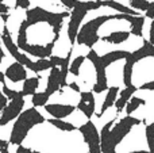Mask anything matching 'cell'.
<instances>
[{
  "instance_id": "6da1fadb",
  "label": "cell",
  "mask_w": 154,
  "mask_h": 153,
  "mask_svg": "<svg viewBox=\"0 0 154 153\" xmlns=\"http://www.w3.org/2000/svg\"><path fill=\"white\" fill-rule=\"evenodd\" d=\"M70 12H53L42 7L26 10V18L20 22L16 46L20 52L37 58H49L60 39L64 20Z\"/></svg>"
},
{
  "instance_id": "7a4b0ae2",
  "label": "cell",
  "mask_w": 154,
  "mask_h": 153,
  "mask_svg": "<svg viewBox=\"0 0 154 153\" xmlns=\"http://www.w3.org/2000/svg\"><path fill=\"white\" fill-rule=\"evenodd\" d=\"M139 118L126 115L118 121V117L108 121L100 130V151L101 153H116V148L131 133L135 126L141 125Z\"/></svg>"
},
{
  "instance_id": "3957f363",
  "label": "cell",
  "mask_w": 154,
  "mask_h": 153,
  "mask_svg": "<svg viewBox=\"0 0 154 153\" xmlns=\"http://www.w3.org/2000/svg\"><path fill=\"white\" fill-rule=\"evenodd\" d=\"M128 53H130V52L125 50V49H118V50L108 52V53L103 54V56H99L95 49H89V52H88V54L85 56V58L92 62L93 69H95V73H96V80L92 87L93 94L99 95L108 89V77H107L106 69L109 65L114 64V62L125 60L126 57L128 56Z\"/></svg>"
},
{
  "instance_id": "277c9868",
  "label": "cell",
  "mask_w": 154,
  "mask_h": 153,
  "mask_svg": "<svg viewBox=\"0 0 154 153\" xmlns=\"http://www.w3.org/2000/svg\"><path fill=\"white\" fill-rule=\"evenodd\" d=\"M45 122L46 118L35 107H30L27 110H23L12 125V130H11L10 134V140H8L10 145H16V146L22 145L30 130L32 127H35L37 125L45 123Z\"/></svg>"
},
{
  "instance_id": "5b68a950",
  "label": "cell",
  "mask_w": 154,
  "mask_h": 153,
  "mask_svg": "<svg viewBox=\"0 0 154 153\" xmlns=\"http://www.w3.org/2000/svg\"><path fill=\"white\" fill-rule=\"evenodd\" d=\"M123 14H108V15H100L88 20L80 27L76 37V43L81 46H87L88 49H93V46L99 42V30L104 23L109 20H122Z\"/></svg>"
},
{
  "instance_id": "8992f818",
  "label": "cell",
  "mask_w": 154,
  "mask_h": 153,
  "mask_svg": "<svg viewBox=\"0 0 154 153\" xmlns=\"http://www.w3.org/2000/svg\"><path fill=\"white\" fill-rule=\"evenodd\" d=\"M101 8L100 0H84V2H77L76 5L72 8V12L69 15V23H68V38H69L70 46L76 45V37L81 27L82 19L85 18L89 11H95Z\"/></svg>"
},
{
  "instance_id": "52a82bcc",
  "label": "cell",
  "mask_w": 154,
  "mask_h": 153,
  "mask_svg": "<svg viewBox=\"0 0 154 153\" xmlns=\"http://www.w3.org/2000/svg\"><path fill=\"white\" fill-rule=\"evenodd\" d=\"M150 57L154 58V46L147 39H143V45L141 48L128 53V56L125 58V65H123V84H125V87L133 86L134 65L145 58H150Z\"/></svg>"
},
{
  "instance_id": "ba28073f",
  "label": "cell",
  "mask_w": 154,
  "mask_h": 153,
  "mask_svg": "<svg viewBox=\"0 0 154 153\" xmlns=\"http://www.w3.org/2000/svg\"><path fill=\"white\" fill-rule=\"evenodd\" d=\"M81 133L82 140L88 145V153H101L100 151V133H99L96 125L91 119H88L85 123L77 127Z\"/></svg>"
},
{
  "instance_id": "9c48e42d",
  "label": "cell",
  "mask_w": 154,
  "mask_h": 153,
  "mask_svg": "<svg viewBox=\"0 0 154 153\" xmlns=\"http://www.w3.org/2000/svg\"><path fill=\"white\" fill-rule=\"evenodd\" d=\"M2 43L5 46V49L10 52L11 56L15 58L16 62L22 64L26 69H30V70H32L34 73H37V65H35V61H32V60L29 58L23 52L19 50L18 46H16V43L12 41V37H11V35L2 34Z\"/></svg>"
},
{
  "instance_id": "30bf717a",
  "label": "cell",
  "mask_w": 154,
  "mask_h": 153,
  "mask_svg": "<svg viewBox=\"0 0 154 153\" xmlns=\"http://www.w3.org/2000/svg\"><path fill=\"white\" fill-rule=\"evenodd\" d=\"M24 98L22 96V94L19 96L14 98V99L8 100L7 106L3 108L2 111V115H0V127L5 126L8 125L11 121L18 118V115L23 111V107H24Z\"/></svg>"
},
{
  "instance_id": "8fae6325",
  "label": "cell",
  "mask_w": 154,
  "mask_h": 153,
  "mask_svg": "<svg viewBox=\"0 0 154 153\" xmlns=\"http://www.w3.org/2000/svg\"><path fill=\"white\" fill-rule=\"evenodd\" d=\"M76 108L81 111L87 119H91L95 115L96 111L95 94L92 91H81L80 92V102L77 103Z\"/></svg>"
},
{
  "instance_id": "7c38bea8",
  "label": "cell",
  "mask_w": 154,
  "mask_h": 153,
  "mask_svg": "<svg viewBox=\"0 0 154 153\" xmlns=\"http://www.w3.org/2000/svg\"><path fill=\"white\" fill-rule=\"evenodd\" d=\"M49 76H48V84H46V89L43 92V96L46 99H50L51 95H54L56 92L64 94V89H61V80H60V68L53 67L51 69H49Z\"/></svg>"
},
{
  "instance_id": "4fadbf2b",
  "label": "cell",
  "mask_w": 154,
  "mask_h": 153,
  "mask_svg": "<svg viewBox=\"0 0 154 153\" xmlns=\"http://www.w3.org/2000/svg\"><path fill=\"white\" fill-rule=\"evenodd\" d=\"M43 108L46 110V113L50 114V115L56 119H64L77 110L76 106L62 105V103H48V105L43 106Z\"/></svg>"
},
{
  "instance_id": "5bb4252c",
  "label": "cell",
  "mask_w": 154,
  "mask_h": 153,
  "mask_svg": "<svg viewBox=\"0 0 154 153\" xmlns=\"http://www.w3.org/2000/svg\"><path fill=\"white\" fill-rule=\"evenodd\" d=\"M5 79H8L12 83H20L27 79V69L19 62H12L4 72Z\"/></svg>"
},
{
  "instance_id": "9a60e30c",
  "label": "cell",
  "mask_w": 154,
  "mask_h": 153,
  "mask_svg": "<svg viewBox=\"0 0 154 153\" xmlns=\"http://www.w3.org/2000/svg\"><path fill=\"white\" fill-rule=\"evenodd\" d=\"M123 19L127 20L130 23L131 29L128 30L131 35H135V37L142 38L143 37V24L146 18L142 15H127V14H123Z\"/></svg>"
},
{
  "instance_id": "2e32d148",
  "label": "cell",
  "mask_w": 154,
  "mask_h": 153,
  "mask_svg": "<svg viewBox=\"0 0 154 153\" xmlns=\"http://www.w3.org/2000/svg\"><path fill=\"white\" fill-rule=\"evenodd\" d=\"M137 91H138V88H137L135 84L128 86V87H125V89L119 91V98H118V99L115 100V103H114L115 110H116V115L122 113L123 108H125L126 105H127V102L130 100V98L133 96Z\"/></svg>"
},
{
  "instance_id": "e0dca14e",
  "label": "cell",
  "mask_w": 154,
  "mask_h": 153,
  "mask_svg": "<svg viewBox=\"0 0 154 153\" xmlns=\"http://www.w3.org/2000/svg\"><path fill=\"white\" fill-rule=\"evenodd\" d=\"M119 91L120 89H119V87L118 86L108 87V89H107V95H106V98H104V102H103V105H101L100 111L96 113V117H97V118H101V117L106 114V111L114 106L115 100L118 99V94H119Z\"/></svg>"
},
{
  "instance_id": "ac0fdd59",
  "label": "cell",
  "mask_w": 154,
  "mask_h": 153,
  "mask_svg": "<svg viewBox=\"0 0 154 153\" xmlns=\"http://www.w3.org/2000/svg\"><path fill=\"white\" fill-rule=\"evenodd\" d=\"M131 37L130 31L128 30H118V31H112L108 35H104L100 39L104 41L106 43H112V45H119L123 43Z\"/></svg>"
},
{
  "instance_id": "d6986e66",
  "label": "cell",
  "mask_w": 154,
  "mask_h": 153,
  "mask_svg": "<svg viewBox=\"0 0 154 153\" xmlns=\"http://www.w3.org/2000/svg\"><path fill=\"white\" fill-rule=\"evenodd\" d=\"M42 79V76L38 73L34 77H27L26 80L23 81V88L20 89L22 96H32V95L37 92L38 87H39V81Z\"/></svg>"
},
{
  "instance_id": "ffe728a7",
  "label": "cell",
  "mask_w": 154,
  "mask_h": 153,
  "mask_svg": "<svg viewBox=\"0 0 154 153\" xmlns=\"http://www.w3.org/2000/svg\"><path fill=\"white\" fill-rule=\"evenodd\" d=\"M101 2V7H108L111 10L118 11V14H127V15H139L138 11L133 10V8H128L127 5L122 4L119 2H115V0H100Z\"/></svg>"
},
{
  "instance_id": "44dd1931",
  "label": "cell",
  "mask_w": 154,
  "mask_h": 153,
  "mask_svg": "<svg viewBox=\"0 0 154 153\" xmlns=\"http://www.w3.org/2000/svg\"><path fill=\"white\" fill-rule=\"evenodd\" d=\"M46 122H49L51 126H54L56 129L61 130V132H68V133H70V132H75V130H77V127L75 126V125L70 123V122L64 121V119L49 118V119H46Z\"/></svg>"
},
{
  "instance_id": "7402d4cb",
  "label": "cell",
  "mask_w": 154,
  "mask_h": 153,
  "mask_svg": "<svg viewBox=\"0 0 154 153\" xmlns=\"http://www.w3.org/2000/svg\"><path fill=\"white\" fill-rule=\"evenodd\" d=\"M146 105V100L143 99V98H139V96H131L130 100L127 102V105H126V115H131V114L134 113L135 110H138L141 106H145Z\"/></svg>"
},
{
  "instance_id": "603a6c76",
  "label": "cell",
  "mask_w": 154,
  "mask_h": 153,
  "mask_svg": "<svg viewBox=\"0 0 154 153\" xmlns=\"http://www.w3.org/2000/svg\"><path fill=\"white\" fill-rule=\"evenodd\" d=\"M145 138H146L149 153H154V122L146 125V127H145Z\"/></svg>"
},
{
  "instance_id": "cb8c5ba5",
  "label": "cell",
  "mask_w": 154,
  "mask_h": 153,
  "mask_svg": "<svg viewBox=\"0 0 154 153\" xmlns=\"http://www.w3.org/2000/svg\"><path fill=\"white\" fill-rule=\"evenodd\" d=\"M85 56H77L73 60H70V64H69V73H72L73 76H79L80 75V68L81 65L84 64L85 61Z\"/></svg>"
},
{
  "instance_id": "d4e9b609",
  "label": "cell",
  "mask_w": 154,
  "mask_h": 153,
  "mask_svg": "<svg viewBox=\"0 0 154 153\" xmlns=\"http://www.w3.org/2000/svg\"><path fill=\"white\" fill-rule=\"evenodd\" d=\"M149 5H150L149 0H130V8L138 11V12H141V11L145 12Z\"/></svg>"
},
{
  "instance_id": "484cf974",
  "label": "cell",
  "mask_w": 154,
  "mask_h": 153,
  "mask_svg": "<svg viewBox=\"0 0 154 153\" xmlns=\"http://www.w3.org/2000/svg\"><path fill=\"white\" fill-rule=\"evenodd\" d=\"M2 92L4 94V96L7 98L8 100H11V99H14V98H16V96H19V95H20V91L11 89L7 84H3V86H2Z\"/></svg>"
},
{
  "instance_id": "4316f807",
  "label": "cell",
  "mask_w": 154,
  "mask_h": 153,
  "mask_svg": "<svg viewBox=\"0 0 154 153\" xmlns=\"http://www.w3.org/2000/svg\"><path fill=\"white\" fill-rule=\"evenodd\" d=\"M137 88H138V91H154V80L142 83L141 86H137Z\"/></svg>"
},
{
  "instance_id": "83f0119b",
  "label": "cell",
  "mask_w": 154,
  "mask_h": 153,
  "mask_svg": "<svg viewBox=\"0 0 154 153\" xmlns=\"http://www.w3.org/2000/svg\"><path fill=\"white\" fill-rule=\"evenodd\" d=\"M145 18L153 20L154 19V2H150V5L147 7V10L145 11Z\"/></svg>"
},
{
  "instance_id": "f1b7e54d",
  "label": "cell",
  "mask_w": 154,
  "mask_h": 153,
  "mask_svg": "<svg viewBox=\"0 0 154 153\" xmlns=\"http://www.w3.org/2000/svg\"><path fill=\"white\" fill-rule=\"evenodd\" d=\"M16 153H42V152H38V151H32V149L27 148V146L19 145L18 148H16Z\"/></svg>"
},
{
  "instance_id": "f546056e",
  "label": "cell",
  "mask_w": 154,
  "mask_h": 153,
  "mask_svg": "<svg viewBox=\"0 0 154 153\" xmlns=\"http://www.w3.org/2000/svg\"><path fill=\"white\" fill-rule=\"evenodd\" d=\"M7 103H8V99L4 96V94L2 92V88H0V113H2L3 108L7 106Z\"/></svg>"
},
{
  "instance_id": "4dcf8cb0",
  "label": "cell",
  "mask_w": 154,
  "mask_h": 153,
  "mask_svg": "<svg viewBox=\"0 0 154 153\" xmlns=\"http://www.w3.org/2000/svg\"><path fill=\"white\" fill-rule=\"evenodd\" d=\"M60 2H61L62 4H64L65 7L68 8V10H72V8L76 5V3L79 2V0H60Z\"/></svg>"
},
{
  "instance_id": "1f68e13d",
  "label": "cell",
  "mask_w": 154,
  "mask_h": 153,
  "mask_svg": "<svg viewBox=\"0 0 154 153\" xmlns=\"http://www.w3.org/2000/svg\"><path fill=\"white\" fill-rule=\"evenodd\" d=\"M149 42L154 46V19L150 23V27H149Z\"/></svg>"
},
{
  "instance_id": "d6a6232c",
  "label": "cell",
  "mask_w": 154,
  "mask_h": 153,
  "mask_svg": "<svg viewBox=\"0 0 154 153\" xmlns=\"http://www.w3.org/2000/svg\"><path fill=\"white\" fill-rule=\"evenodd\" d=\"M68 87H69L72 91H75V92H77V94H80L81 92V89H80V86L76 83V81H72V83H68Z\"/></svg>"
},
{
  "instance_id": "836d02e7",
  "label": "cell",
  "mask_w": 154,
  "mask_h": 153,
  "mask_svg": "<svg viewBox=\"0 0 154 153\" xmlns=\"http://www.w3.org/2000/svg\"><path fill=\"white\" fill-rule=\"evenodd\" d=\"M8 12H10V7L7 4H4V3H0V15L2 14H8Z\"/></svg>"
},
{
  "instance_id": "e575fe53",
  "label": "cell",
  "mask_w": 154,
  "mask_h": 153,
  "mask_svg": "<svg viewBox=\"0 0 154 153\" xmlns=\"http://www.w3.org/2000/svg\"><path fill=\"white\" fill-rule=\"evenodd\" d=\"M4 57H5V53L3 52V48H2V31H0V64L4 60Z\"/></svg>"
},
{
  "instance_id": "d590c367",
  "label": "cell",
  "mask_w": 154,
  "mask_h": 153,
  "mask_svg": "<svg viewBox=\"0 0 154 153\" xmlns=\"http://www.w3.org/2000/svg\"><path fill=\"white\" fill-rule=\"evenodd\" d=\"M0 18H2L3 23H4V24H7L8 19H10V14H2V15H0Z\"/></svg>"
},
{
  "instance_id": "8d00e7d4",
  "label": "cell",
  "mask_w": 154,
  "mask_h": 153,
  "mask_svg": "<svg viewBox=\"0 0 154 153\" xmlns=\"http://www.w3.org/2000/svg\"><path fill=\"white\" fill-rule=\"evenodd\" d=\"M0 148H10V142L5 140H0Z\"/></svg>"
},
{
  "instance_id": "74e56055",
  "label": "cell",
  "mask_w": 154,
  "mask_h": 153,
  "mask_svg": "<svg viewBox=\"0 0 154 153\" xmlns=\"http://www.w3.org/2000/svg\"><path fill=\"white\" fill-rule=\"evenodd\" d=\"M0 83H2V86L5 84V76H4V72H2V70H0Z\"/></svg>"
},
{
  "instance_id": "f35d334b",
  "label": "cell",
  "mask_w": 154,
  "mask_h": 153,
  "mask_svg": "<svg viewBox=\"0 0 154 153\" xmlns=\"http://www.w3.org/2000/svg\"><path fill=\"white\" fill-rule=\"evenodd\" d=\"M127 153H149V151H143V149H139V151H131Z\"/></svg>"
},
{
  "instance_id": "ab89813d",
  "label": "cell",
  "mask_w": 154,
  "mask_h": 153,
  "mask_svg": "<svg viewBox=\"0 0 154 153\" xmlns=\"http://www.w3.org/2000/svg\"><path fill=\"white\" fill-rule=\"evenodd\" d=\"M0 153H10L7 148H0Z\"/></svg>"
},
{
  "instance_id": "60d3db41",
  "label": "cell",
  "mask_w": 154,
  "mask_h": 153,
  "mask_svg": "<svg viewBox=\"0 0 154 153\" xmlns=\"http://www.w3.org/2000/svg\"><path fill=\"white\" fill-rule=\"evenodd\" d=\"M0 3H4V0H0Z\"/></svg>"
},
{
  "instance_id": "b9f144b4",
  "label": "cell",
  "mask_w": 154,
  "mask_h": 153,
  "mask_svg": "<svg viewBox=\"0 0 154 153\" xmlns=\"http://www.w3.org/2000/svg\"><path fill=\"white\" fill-rule=\"evenodd\" d=\"M79 2H84V0H79Z\"/></svg>"
},
{
  "instance_id": "7bdbcfd3",
  "label": "cell",
  "mask_w": 154,
  "mask_h": 153,
  "mask_svg": "<svg viewBox=\"0 0 154 153\" xmlns=\"http://www.w3.org/2000/svg\"><path fill=\"white\" fill-rule=\"evenodd\" d=\"M149 2H154V0H149Z\"/></svg>"
}]
</instances>
